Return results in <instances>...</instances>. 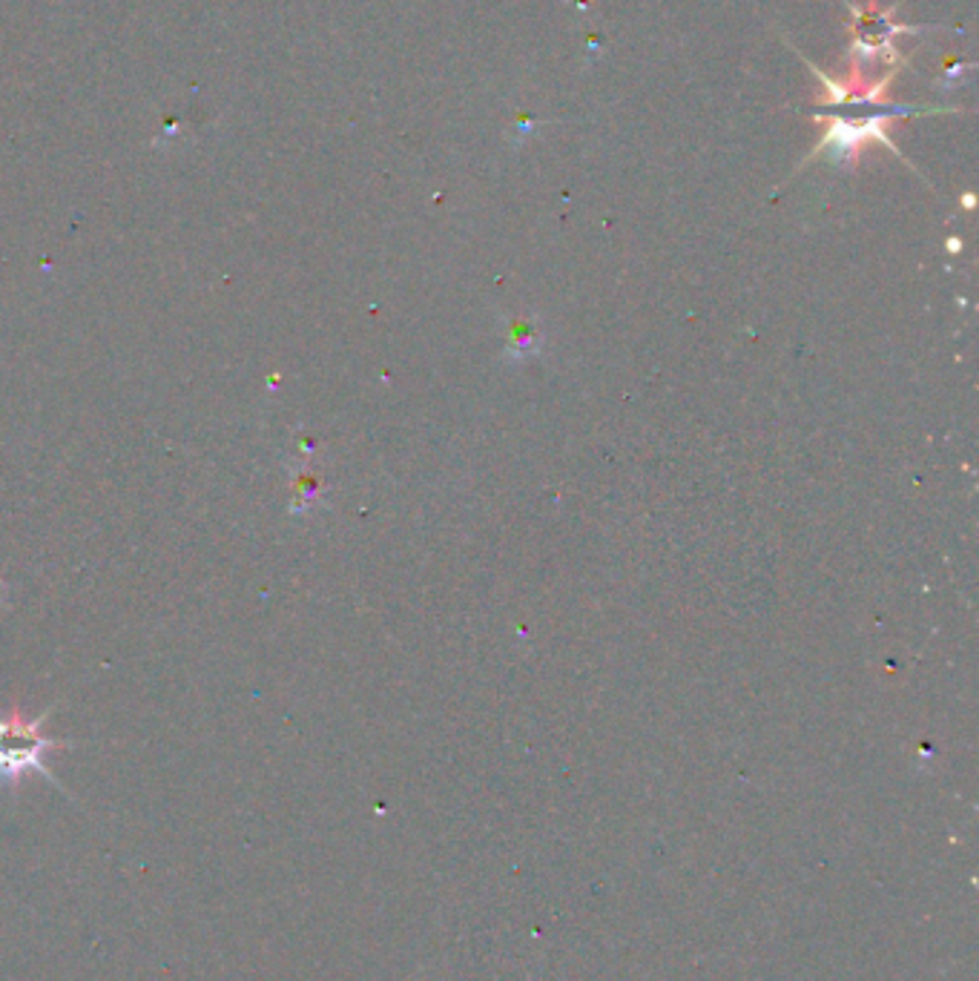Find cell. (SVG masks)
Instances as JSON below:
<instances>
[{
    "instance_id": "1",
    "label": "cell",
    "mask_w": 979,
    "mask_h": 981,
    "mask_svg": "<svg viewBox=\"0 0 979 981\" xmlns=\"http://www.w3.org/2000/svg\"><path fill=\"white\" fill-rule=\"evenodd\" d=\"M47 717H50V712H43L41 717L32 721V717L23 715L21 706H12L9 715L0 717V787H18L23 775L29 773L43 775L55 787H61L50 766H47V755L70 744L41 735V726Z\"/></svg>"
},
{
    "instance_id": "2",
    "label": "cell",
    "mask_w": 979,
    "mask_h": 981,
    "mask_svg": "<svg viewBox=\"0 0 979 981\" xmlns=\"http://www.w3.org/2000/svg\"><path fill=\"white\" fill-rule=\"evenodd\" d=\"M868 139H879L888 144V139L881 135V126L876 119L868 121V124H847V121H836L830 133H827V139L822 141V146H833V159L842 161L850 159V155L859 150L861 141Z\"/></svg>"
}]
</instances>
